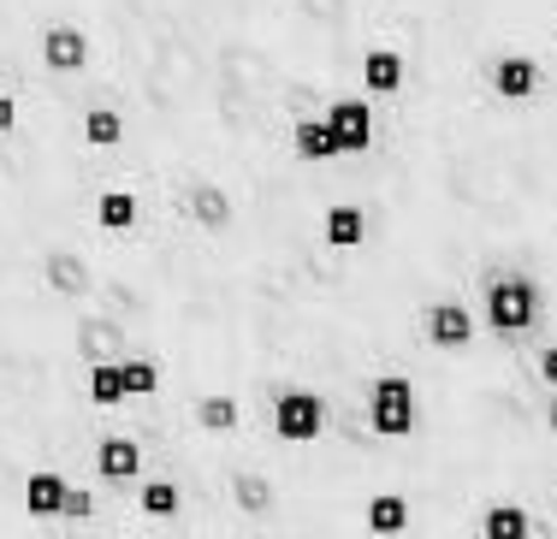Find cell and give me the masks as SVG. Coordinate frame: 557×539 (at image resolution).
Here are the masks:
<instances>
[{
	"label": "cell",
	"mask_w": 557,
	"mask_h": 539,
	"mask_svg": "<svg viewBox=\"0 0 557 539\" xmlns=\"http://www.w3.org/2000/svg\"><path fill=\"white\" fill-rule=\"evenodd\" d=\"M36 60L54 77H84L96 65V36H89L84 18H48L42 36H36Z\"/></svg>",
	"instance_id": "cell-1"
},
{
	"label": "cell",
	"mask_w": 557,
	"mask_h": 539,
	"mask_svg": "<svg viewBox=\"0 0 557 539\" xmlns=\"http://www.w3.org/2000/svg\"><path fill=\"white\" fill-rule=\"evenodd\" d=\"M534 314H540L534 279L510 273V279H493V285H486V326H493L498 338H522L528 326H534Z\"/></svg>",
	"instance_id": "cell-2"
},
{
	"label": "cell",
	"mask_w": 557,
	"mask_h": 539,
	"mask_svg": "<svg viewBox=\"0 0 557 539\" xmlns=\"http://www.w3.org/2000/svg\"><path fill=\"white\" fill-rule=\"evenodd\" d=\"M178 220L190 231H202V238H225L232 231V220H237V202L225 196V184L214 178H190L178 190Z\"/></svg>",
	"instance_id": "cell-3"
},
{
	"label": "cell",
	"mask_w": 557,
	"mask_h": 539,
	"mask_svg": "<svg viewBox=\"0 0 557 539\" xmlns=\"http://www.w3.org/2000/svg\"><path fill=\"white\" fill-rule=\"evenodd\" d=\"M368 421L380 439H409L416 433V386L404 374H380L368 391Z\"/></svg>",
	"instance_id": "cell-4"
},
{
	"label": "cell",
	"mask_w": 557,
	"mask_h": 539,
	"mask_svg": "<svg viewBox=\"0 0 557 539\" xmlns=\"http://www.w3.org/2000/svg\"><path fill=\"white\" fill-rule=\"evenodd\" d=\"M89 468H96V480L113 486V492L137 486V480H143V439H137V433H101Z\"/></svg>",
	"instance_id": "cell-5"
},
{
	"label": "cell",
	"mask_w": 557,
	"mask_h": 539,
	"mask_svg": "<svg viewBox=\"0 0 557 539\" xmlns=\"http://www.w3.org/2000/svg\"><path fill=\"white\" fill-rule=\"evenodd\" d=\"M77 356L89 362H113V356H131V326L119 321L113 309H96V314H77Z\"/></svg>",
	"instance_id": "cell-6"
},
{
	"label": "cell",
	"mask_w": 557,
	"mask_h": 539,
	"mask_svg": "<svg viewBox=\"0 0 557 539\" xmlns=\"http://www.w3.org/2000/svg\"><path fill=\"white\" fill-rule=\"evenodd\" d=\"M321 427H326V403L314 398V391H278V403H273V433L285 444H309V439H321Z\"/></svg>",
	"instance_id": "cell-7"
},
{
	"label": "cell",
	"mask_w": 557,
	"mask_h": 539,
	"mask_svg": "<svg viewBox=\"0 0 557 539\" xmlns=\"http://www.w3.org/2000/svg\"><path fill=\"white\" fill-rule=\"evenodd\" d=\"M89 220H96L101 238H137V226H143V196L125 190V184H101Z\"/></svg>",
	"instance_id": "cell-8"
},
{
	"label": "cell",
	"mask_w": 557,
	"mask_h": 539,
	"mask_svg": "<svg viewBox=\"0 0 557 539\" xmlns=\"http://www.w3.org/2000/svg\"><path fill=\"white\" fill-rule=\"evenodd\" d=\"M65 492H72V480H65V468L42 463V468H30V475H24V492H18V504H24V516H30V522H60V504H65Z\"/></svg>",
	"instance_id": "cell-9"
},
{
	"label": "cell",
	"mask_w": 557,
	"mask_h": 539,
	"mask_svg": "<svg viewBox=\"0 0 557 539\" xmlns=\"http://www.w3.org/2000/svg\"><path fill=\"white\" fill-rule=\"evenodd\" d=\"M77 130H84V142L96 154H119V149H125V137H131V120H125L119 101H89L84 120H77Z\"/></svg>",
	"instance_id": "cell-10"
},
{
	"label": "cell",
	"mask_w": 557,
	"mask_h": 539,
	"mask_svg": "<svg viewBox=\"0 0 557 539\" xmlns=\"http://www.w3.org/2000/svg\"><path fill=\"white\" fill-rule=\"evenodd\" d=\"M84 398L96 403L101 415H113L119 403L131 398V386H125V356H113V362H89V367H84Z\"/></svg>",
	"instance_id": "cell-11"
},
{
	"label": "cell",
	"mask_w": 557,
	"mask_h": 539,
	"mask_svg": "<svg viewBox=\"0 0 557 539\" xmlns=\"http://www.w3.org/2000/svg\"><path fill=\"white\" fill-rule=\"evenodd\" d=\"M326 120H333L338 149H344V154H368V142H374V120H368V101H333V108H326Z\"/></svg>",
	"instance_id": "cell-12"
},
{
	"label": "cell",
	"mask_w": 557,
	"mask_h": 539,
	"mask_svg": "<svg viewBox=\"0 0 557 539\" xmlns=\"http://www.w3.org/2000/svg\"><path fill=\"white\" fill-rule=\"evenodd\" d=\"M428 338L440 350H462L474 338V321H469V309L462 302H433L428 309Z\"/></svg>",
	"instance_id": "cell-13"
},
{
	"label": "cell",
	"mask_w": 557,
	"mask_h": 539,
	"mask_svg": "<svg viewBox=\"0 0 557 539\" xmlns=\"http://www.w3.org/2000/svg\"><path fill=\"white\" fill-rule=\"evenodd\" d=\"M184 510V486L172 475H149L137 480V516H154V522H172Z\"/></svg>",
	"instance_id": "cell-14"
},
{
	"label": "cell",
	"mask_w": 557,
	"mask_h": 539,
	"mask_svg": "<svg viewBox=\"0 0 557 539\" xmlns=\"http://www.w3.org/2000/svg\"><path fill=\"white\" fill-rule=\"evenodd\" d=\"M190 421L202 433H237V427H244V410H237L232 391H202V398L190 403Z\"/></svg>",
	"instance_id": "cell-15"
},
{
	"label": "cell",
	"mask_w": 557,
	"mask_h": 539,
	"mask_svg": "<svg viewBox=\"0 0 557 539\" xmlns=\"http://www.w3.org/2000/svg\"><path fill=\"white\" fill-rule=\"evenodd\" d=\"M290 149L302 154V161H338V130H333V120H297L290 125Z\"/></svg>",
	"instance_id": "cell-16"
},
{
	"label": "cell",
	"mask_w": 557,
	"mask_h": 539,
	"mask_svg": "<svg viewBox=\"0 0 557 539\" xmlns=\"http://www.w3.org/2000/svg\"><path fill=\"white\" fill-rule=\"evenodd\" d=\"M493 89L504 101H528L540 89V65L534 60H522V54H510V60H498L493 65Z\"/></svg>",
	"instance_id": "cell-17"
},
{
	"label": "cell",
	"mask_w": 557,
	"mask_h": 539,
	"mask_svg": "<svg viewBox=\"0 0 557 539\" xmlns=\"http://www.w3.org/2000/svg\"><path fill=\"white\" fill-rule=\"evenodd\" d=\"M232 504L244 510V516H268L273 510V480H261L256 468H237L232 475Z\"/></svg>",
	"instance_id": "cell-18"
},
{
	"label": "cell",
	"mask_w": 557,
	"mask_h": 539,
	"mask_svg": "<svg viewBox=\"0 0 557 539\" xmlns=\"http://www.w3.org/2000/svg\"><path fill=\"white\" fill-rule=\"evenodd\" d=\"M321 231H326V243H333V249H356L368 238V214H362V208H350V202H338L333 214H326Z\"/></svg>",
	"instance_id": "cell-19"
},
{
	"label": "cell",
	"mask_w": 557,
	"mask_h": 539,
	"mask_svg": "<svg viewBox=\"0 0 557 539\" xmlns=\"http://www.w3.org/2000/svg\"><path fill=\"white\" fill-rule=\"evenodd\" d=\"M362 77L374 96H397V84H404V60L392 54V48H374V54L362 60Z\"/></svg>",
	"instance_id": "cell-20"
},
{
	"label": "cell",
	"mask_w": 557,
	"mask_h": 539,
	"mask_svg": "<svg viewBox=\"0 0 557 539\" xmlns=\"http://www.w3.org/2000/svg\"><path fill=\"white\" fill-rule=\"evenodd\" d=\"M125 386H131V398H161L166 367L154 356H125Z\"/></svg>",
	"instance_id": "cell-21"
},
{
	"label": "cell",
	"mask_w": 557,
	"mask_h": 539,
	"mask_svg": "<svg viewBox=\"0 0 557 539\" xmlns=\"http://www.w3.org/2000/svg\"><path fill=\"white\" fill-rule=\"evenodd\" d=\"M368 528L374 534H404L409 528V504L397 492H380L374 504H368Z\"/></svg>",
	"instance_id": "cell-22"
},
{
	"label": "cell",
	"mask_w": 557,
	"mask_h": 539,
	"mask_svg": "<svg viewBox=\"0 0 557 539\" xmlns=\"http://www.w3.org/2000/svg\"><path fill=\"white\" fill-rule=\"evenodd\" d=\"M481 528H486V539H528L534 522H528V510H516V504H493Z\"/></svg>",
	"instance_id": "cell-23"
},
{
	"label": "cell",
	"mask_w": 557,
	"mask_h": 539,
	"mask_svg": "<svg viewBox=\"0 0 557 539\" xmlns=\"http://www.w3.org/2000/svg\"><path fill=\"white\" fill-rule=\"evenodd\" d=\"M89 522H96V492H89V486H72L65 504H60V528H89Z\"/></svg>",
	"instance_id": "cell-24"
},
{
	"label": "cell",
	"mask_w": 557,
	"mask_h": 539,
	"mask_svg": "<svg viewBox=\"0 0 557 539\" xmlns=\"http://www.w3.org/2000/svg\"><path fill=\"white\" fill-rule=\"evenodd\" d=\"M24 130V96L12 84H0V137H18Z\"/></svg>",
	"instance_id": "cell-25"
},
{
	"label": "cell",
	"mask_w": 557,
	"mask_h": 539,
	"mask_svg": "<svg viewBox=\"0 0 557 539\" xmlns=\"http://www.w3.org/2000/svg\"><path fill=\"white\" fill-rule=\"evenodd\" d=\"M540 379H546V386L557 391V344H552V350H540Z\"/></svg>",
	"instance_id": "cell-26"
},
{
	"label": "cell",
	"mask_w": 557,
	"mask_h": 539,
	"mask_svg": "<svg viewBox=\"0 0 557 539\" xmlns=\"http://www.w3.org/2000/svg\"><path fill=\"white\" fill-rule=\"evenodd\" d=\"M546 421H552V433H557V398H552V410H546Z\"/></svg>",
	"instance_id": "cell-27"
},
{
	"label": "cell",
	"mask_w": 557,
	"mask_h": 539,
	"mask_svg": "<svg viewBox=\"0 0 557 539\" xmlns=\"http://www.w3.org/2000/svg\"><path fill=\"white\" fill-rule=\"evenodd\" d=\"M137 7H154V0H137Z\"/></svg>",
	"instance_id": "cell-28"
}]
</instances>
